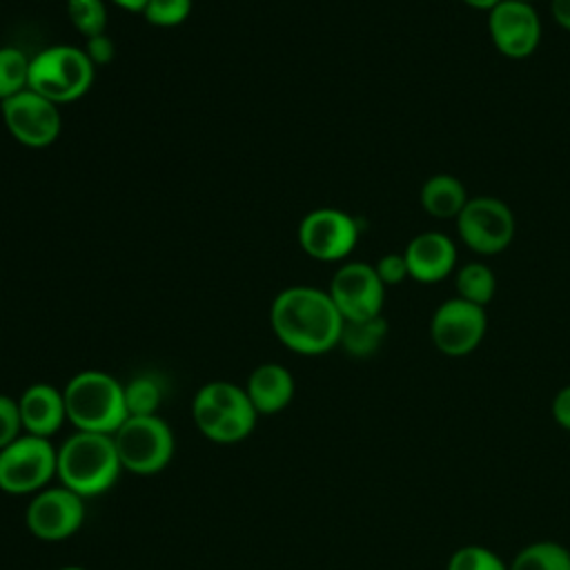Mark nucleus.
Masks as SVG:
<instances>
[{
	"mask_svg": "<svg viewBox=\"0 0 570 570\" xmlns=\"http://www.w3.org/2000/svg\"><path fill=\"white\" fill-rule=\"evenodd\" d=\"M343 316L327 289L292 285L278 292L269 307V325L276 338L292 352L316 356L341 341Z\"/></svg>",
	"mask_w": 570,
	"mask_h": 570,
	"instance_id": "1",
	"label": "nucleus"
},
{
	"mask_svg": "<svg viewBox=\"0 0 570 570\" xmlns=\"http://www.w3.org/2000/svg\"><path fill=\"white\" fill-rule=\"evenodd\" d=\"M122 465L116 452L114 434L76 430L60 448L56 461V476L76 494L96 497L107 492Z\"/></svg>",
	"mask_w": 570,
	"mask_h": 570,
	"instance_id": "2",
	"label": "nucleus"
},
{
	"mask_svg": "<svg viewBox=\"0 0 570 570\" xmlns=\"http://www.w3.org/2000/svg\"><path fill=\"white\" fill-rule=\"evenodd\" d=\"M67 421L82 432L114 434L129 416L125 385L100 370H85L71 376L62 390Z\"/></svg>",
	"mask_w": 570,
	"mask_h": 570,
	"instance_id": "3",
	"label": "nucleus"
},
{
	"mask_svg": "<svg viewBox=\"0 0 570 570\" xmlns=\"http://www.w3.org/2000/svg\"><path fill=\"white\" fill-rule=\"evenodd\" d=\"M191 416L198 432L209 441L236 443L254 430L258 412L245 387L229 381H212L196 392Z\"/></svg>",
	"mask_w": 570,
	"mask_h": 570,
	"instance_id": "4",
	"label": "nucleus"
},
{
	"mask_svg": "<svg viewBox=\"0 0 570 570\" xmlns=\"http://www.w3.org/2000/svg\"><path fill=\"white\" fill-rule=\"evenodd\" d=\"M96 67L80 47L53 45L31 58L29 89L56 105L82 98L94 82Z\"/></svg>",
	"mask_w": 570,
	"mask_h": 570,
	"instance_id": "5",
	"label": "nucleus"
},
{
	"mask_svg": "<svg viewBox=\"0 0 570 570\" xmlns=\"http://www.w3.org/2000/svg\"><path fill=\"white\" fill-rule=\"evenodd\" d=\"M116 452L122 470L136 474H156L174 456V432L158 414L127 416L114 432Z\"/></svg>",
	"mask_w": 570,
	"mask_h": 570,
	"instance_id": "6",
	"label": "nucleus"
},
{
	"mask_svg": "<svg viewBox=\"0 0 570 570\" xmlns=\"http://www.w3.org/2000/svg\"><path fill=\"white\" fill-rule=\"evenodd\" d=\"M459 240L479 256H494L510 247L517 234V218L510 205L497 196L468 198L454 218Z\"/></svg>",
	"mask_w": 570,
	"mask_h": 570,
	"instance_id": "7",
	"label": "nucleus"
},
{
	"mask_svg": "<svg viewBox=\"0 0 570 570\" xmlns=\"http://www.w3.org/2000/svg\"><path fill=\"white\" fill-rule=\"evenodd\" d=\"M58 450L45 436L20 434L0 450V490L36 494L56 476Z\"/></svg>",
	"mask_w": 570,
	"mask_h": 570,
	"instance_id": "8",
	"label": "nucleus"
},
{
	"mask_svg": "<svg viewBox=\"0 0 570 570\" xmlns=\"http://www.w3.org/2000/svg\"><path fill=\"white\" fill-rule=\"evenodd\" d=\"M485 332V307L463 301L459 296L439 303L430 318V338L434 347L452 358L472 354L483 343Z\"/></svg>",
	"mask_w": 570,
	"mask_h": 570,
	"instance_id": "9",
	"label": "nucleus"
},
{
	"mask_svg": "<svg viewBox=\"0 0 570 570\" xmlns=\"http://www.w3.org/2000/svg\"><path fill=\"white\" fill-rule=\"evenodd\" d=\"M298 243L314 261H343L358 243V223L343 209L318 207L303 216L298 225Z\"/></svg>",
	"mask_w": 570,
	"mask_h": 570,
	"instance_id": "10",
	"label": "nucleus"
},
{
	"mask_svg": "<svg viewBox=\"0 0 570 570\" xmlns=\"http://www.w3.org/2000/svg\"><path fill=\"white\" fill-rule=\"evenodd\" d=\"M330 298L341 312L343 321H363L381 316L385 303V285L374 265L363 261L343 263L327 287Z\"/></svg>",
	"mask_w": 570,
	"mask_h": 570,
	"instance_id": "11",
	"label": "nucleus"
},
{
	"mask_svg": "<svg viewBox=\"0 0 570 570\" xmlns=\"http://www.w3.org/2000/svg\"><path fill=\"white\" fill-rule=\"evenodd\" d=\"M0 114L9 134L27 147H47L62 129L60 105L29 87L7 100H0Z\"/></svg>",
	"mask_w": 570,
	"mask_h": 570,
	"instance_id": "12",
	"label": "nucleus"
},
{
	"mask_svg": "<svg viewBox=\"0 0 570 570\" xmlns=\"http://www.w3.org/2000/svg\"><path fill=\"white\" fill-rule=\"evenodd\" d=\"M541 18L530 2L501 0L488 11V36L492 47L510 58L523 60L532 56L541 42Z\"/></svg>",
	"mask_w": 570,
	"mask_h": 570,
	"instance_id": "13",
	"label": "nucleus"
},
{
	"mask_svg": "<svg viewBox=\"0 0 570 570\" xmlns=\"http://www.w3.org/2000/svg\"><path fill=\"white\" fill-rule=\"evenodd\" d=\"M24 521L40 541H62L76 534L85 521V499L62 483L36 492L27 505Z\"/></svg>",
	"mask_w": 570,
	"mask_h": 570,
	"instance_id": "14",
	"label": "nucleus"
},
{
	"mask_svg": "<svg viewBox=\"0 0 570 570\" xmlns=\"http://www.w3.org/2000/svg\"><path fill=\"white\" fill-rule=\"evenodd\" d=\"M403 256L412 281L421 285H436L456 272L459 249L448 234L428 229L410 238Z\"/></svg>",
	"mask_w": 570,
	"mask_h": 570,
	"instance_id": "15",
	"label": "nucleus"
},
{
	"mask_svg": "<svg viewBox=\"0 0 570 570\" xmlns=\"http://www.w3.org/2000/svg\"><path fill=\"white\" fill-rule=\"evenodd\" d=\"M18 407H20L22 430L27 434H33V436L49 439L67 421L65 396L58 387H53L49 383L29 385L20 394Z\"/></svg>",
	"mask_w": 570,
	"mask_h": 570,
	"instance_id": "16",
	"label": "nucleus"
},
{
	"mask_svg": "<svg viewBox=\"0 0 570 570\" xmlns=\"http://www.w3.org/2000/svg\"><path fill=\"white\" fill-rule=\"evenodd\" d=\"M245 392L258 414H276L294 399V376L285 365L263 363L252 370Z\"/></svg>",
	"mask_w": 570,
	"mask_h": 570,
	"instance_id": "17",
	"label": "nucleus"
},
{
	"mask_svg": "<svg viewBox=\"0 0 570 570\" xmlns=\"http://www.w3.org/2000/svg\"><path fill=\"white\" fill-rule=\"evenodd\" d=\"M468 189L461 178L452 174L430 176L419 191L421 209L432 218H456L468 203Z\"/></svg>",
	"mask_w": 570,
	"mask_h": 570,
	"instance_id": "18",
	"label": "nucleus"
},
{
	"mask_svg": "<svg viewBox=\"0 0 570 570\" xmlns=\"http://www.w3.org/2000/svg\"><path fill=\"white\" fill-rule=\"evenodd\" d=\"M387 336V321L381 316L363 321H345L338 345L354 358H367L379 352Z\"/></svg>",
	"mask_w": 570,
	"mask_h": 570,
	"instance_id": "19",
	"label": "nucleus"
},
{
	"mask_svg": "<svg viewBox=\"0 0 570 570\" xmlns=\"http://www.w3.org/2000/svg\"><path fill=\"white\" fill-rule=\"evenodd\" d=\"M454 296L485 307L497 294V276L483 261L463 263L454 272Z\"/></svg>",
	"mask_w": 570,
	"mask_h": 570,
	"instance_id": "20",
	"label": "nucleus"
},
{
	"mask_svg": "<svg viewBox=\"0 0 570 570\" xmlns=\"http://www.w3.org/2000/svg\"><path fill=\"white\" fill-rule=\"evenodd\" d=\"M508 570H570V550L557 541H534L514 554Z\"/></svg>",
	"mask_w": 570,
	"mask_h": 570,
	"instance_id": "21",
	"label": "nucleus"
},
{
	"mask_svg": "<svg viewBox=\"0 0 570 570\" xmlns=\"http://www.w3.org/2000/svg\"><path fill=\"white\" fill-rule=\"evenodd\" d=\"M31 58L18 47H0V100H7L29 87Z\"/></svg>",
	"mask_w": 570,
	"mask_h": 570,
	"instance_id": "22",
	"label": "nucleus"
},
{
	"mask_svg": "<svg viewBox=\"0 0 570 570\" xmlns=\"http://www.w3.org/2000/svg\"><path fill=\"white\" fill-rule=\"evenodd\" d=\"M125 385V405L129 416H147L156 414L160 401H163V385L154 374H140L134 376Z\"/></svg>",
	"mask_w": 570,
	"mask_h": 570,
	"instance_id": "23",
	"label": "nucleus"
},
{
	"mask_svg": "<svg viewBox=\"0 0 570 570\" xmlns=\"http://www.w3.org/2000/svg\"><path fill=\"white\" fill-rule=\"evenodd\" d=\"M67 18L85 38L105 33L107 27V9L102 0H67Z\"/></svg>",
	"mask_w": 570,
	"mask_h": 570,
	"instance_id": "24",
	"label": "nucleus"
},
{
	"mask_svg": "<svg viewBox=\"0 0 570 570\" xmlns=\"http://www.w3.org/2000/svg\"><path fill=\"white\" fill-rule=\"evenodd\" d=\"M445 570H508V566L490 548L470 543V546L456 548L450 554Z\"/></svg>",
	"mask_w": 570,
	"mask_h": 570,
	"instance_id": "25",
	"label": "nucleus"
},
{
	"mask_svg": "<svg viewBox=\"0 0 570 570\" xmlns=\"http://www.w3.org/2000/svg\"><path fill=\"white\" fill-rule=\"evenodd\" d=\"M191 11V0H149L142 9L147 22L156 27L180 24Z\"/></svg>",
	"mask_w": 570,
	"mask_h": 570,
	"instance_id": "26",
	"label": "nucleus"
},
{
	"mask_svg": "<svg viewBox=\"0 0 570 570\" xmlns=\"http://www.w3.org/2000/svg\"><path fill=\"white\" fill-rule=\"evenodd\" d=\"M22 432L18 399L0 394V450L13 443Z\"/></svg>",
	"mask_w": 570,
	"mask_h": 570,
	"instance_id": "27",
	"label": "nucleus"
},
{
	"mask_svg": "<svg viewBox=\"0 0 570 570\" xmlns=\"http://www.w3.org/2000/svg\"><path fill=\"white\" fill-rule=\"evenodd\" d=\"M374 269L379 274V278L383 281V285H399L403 283L405 278H410L407 274V263H405V256L403 252H392V254H383L376 263H374Z\"/></svg>",
	"mask_w": 570,
	"mask_h": 570,
	"instance_id": "28",
	"label": "nucleus"
},
{
	"mask_svg": "<svg viewBox=\"0 0 570 570\" xmlns=\"http://www.w3.org/2000/svg\"><path fill=\"white\" fill-rule=\"evenodd\" d=\"M87 45H85V53L87 58L91 60L94 67H102V65H109L114 53H116V47H114V40L105 33H98V36H91V38H85Z\"/></svg>",
	"mask_w": 570,
	"mask_h": 570,
	"instance_id": "29",
	"label": "nucleus"
},
{
	"mask_svg": "<svg viewBox=\"0 0 570 570\" xmlns=\"http://www.w3.org/2000/svg\"><path fill=\"white\" fill-rule=\"evenodd\" d=\"M550 412H552V419L557 421V425L570 432V385H563V387L554 394L552 405H550Z\"/></svg>",
	"mask_w": 570,
	"mask_h": 570,
	"instance_id": "30",
	"label": "nucleus"
},
{
	"mask_svg": "<svg viewBox=\"0 0 570 570\" xmlns=\"http://www.w3.org/2000/svg\"><path fill=\"white\" fill-rule=\"evenodd\" d=\"M550 11L554 22L563 31H570V0H550Z\"/></svg>",
	"mask_w": 570,
	"mask_h": 570,
	"instance_id": "31",
	"label": "nucleus"
},
{
	"mask_svg": "<svg viewBox=\"0 0 570 570\" xmlns=\"http://www.w3.org/2000/svg\"><path fill=\"white\" fill-rule=\"evenodd\" d=\"M463 4H468L470 9H476V11H490V9H494L501 0H461Z\"/></svg>",
	"mask_w": 570,
	"mask_h": 570,
	"instance_id": "32",
	"label": "nucleus"
},
{
	"mask_svg": "<svg viewBox=\"0 0 570 570\" xmlns=\"http://www.w3.org/2000/svg\"><path fill=\"white\" fill-rule=\"evenodd\" d=\"M118 7H122V9H127V11H140L142 13V9H145V4L149 2V0H114Z\"/></svg>",
	"mask_w": 570,
	"mask_h": 570,
	"instance_id": "33",
	"label": "nucleus"
},
{
	"mask_svg": "<svg viewBox=\"0 0 570 570\" xmlns=\"http://www.w3.org/2000/svg\"><path fill=\"white\" fill-rule=\"evenodd\" d=\"M58 570H85V568H80V566H65V568H58Z\"/></svg>",
	"mask_w": 570,
	"mask_h": 570,
	"instance_id": "34",
	"label": "nucleus"
},
{
	"mask_svg": "<svg viewBox=\"0 0 570 570\" xmlns=\"http://www.w3.org/2000/svg\"><path fill=\"white\" fill-rule=\"evenodd\" d=\"M519 2H530V4H532V2H534V0H519Z\"/></svg>",
	"mask_w": 570,
	"mask_h": 570,
	"instance_id": "35",
	"label": "nucleus"
}]
</instances>
